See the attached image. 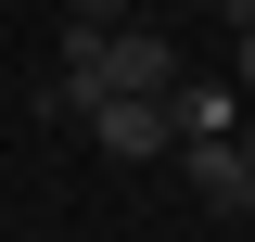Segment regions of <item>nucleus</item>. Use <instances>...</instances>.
I'll use <instances>...</instances> for the list:
<instances>
[{"label": "nucleus", "instance_id": "obj_1", "mask_svg": "<svg viewBox=\"0 0 255 242\" xmlns=\"http://www.w3.org/2000/svg\"><path fill=\"white\" fill-rule=\"evenodd\" d=\"M77 127L102 140V166H166V153H179V127H166V90H102Z\"/></svg>", "mask_w": 255, "mask_h": 242}, {"label": "nucleus", "instance_id": "obj_2", "mask_svg": "<svg viewBox=\"0 0 255 242\" xmlns=\"http://www.w3.org/2000/svg\"><path fill=\"white\" fill-rule=\"evenodd\" d=\"M166 166L191 179V204H204V217H230V230L255 217V166H243V127H230V140H179Z\"/></svg>", "mask_w": 255, "mask_h": 242}, {"label": "nucleus", "instance_id": "obj_3", "mask_svg": "<svg viewBox=\"0 0 255 242\" xmlns=\"http://www.w3.org/2000/svg\"><path fill=\"white\" fill-rule=\"evenodd\" d=\"M166 127H179V140H230V127H243V90H230V77H179V90H166Z\"/></svg>", "mask_w": 255, "mask_h": 242}, {"label": "nucleus", "instance_id": "obj_4", "mask_svg": "<svg viewBox=\"0 0 255 242\" xmlns=\"http://www.w3.org/2000/svg\"><path fill=\"white\" fill-rule=\"evenodd\" d=\"M26 115H38V127H77V115H90V90L51 64V77H26Z\"/></svg>", "mask_w": 255, "mask_h": 242}, {"label": "nucleus", "instance_id": "obj_5", "mask_svg": "<svg viewBox=\"0 0 255 242\" xmlns=\"http://www.w3.org/2000/svg\"><path fill=\"white\" fill-rule=\"evenodd\" d=\"M64 13H77V26H128L140 0H64Z\"/></svg>", "mask_w": 255, "mask_h": 242}, {"label": "nucleus", "instance_id": "obj_6", "mask_svg": "<svg viewBox=\"0 0 255 242\" xmlns=\"http://www.w3.org/2000/svg\"><path fill=\"white\" fill-rule=\"evenodd\" d=\"M230 90H243V102H255V26H243V38H230Z\"/></svg>", "mask_w": 255, "mask_h": 242}, {"label": "nucleus", "instance_id": "obj_7", "mask_svg": "<svg viewBox=\"0 0 255 242\" xmlns=\"http://www.w3.org/2000/svg\"><path fill=\"white\" fill-rule=\"evenodd\" d=\"M217 26H230V38H243V26H255V0H217Z\"/></svg>", "mask_w": 255, "mask_h": 242}, {"label": "nucleus", "instance_id": "obj_8", "mask_svg": "<svg viewBox=\"0 0 255 242\" xmlns=\"http://www.w3.org/2000/svg\"><path fill=\"white\" fill-rule=\"evenodd\" d=\"M243 166H255V115H243Z\"/></svg>", "mask_w": 255, "mask_h": 242}, {"label": "nucleus", "instance_id": "obj_9", "mask_svg": "<svg viewBox=\"0 0 255 242\" xmlns=\"http://www.w3.org/2000/svg\"><path fill=\"white\" fill-rule=\"evenodd\" d=\"M243 242H255V217H243Z\"/></svg>", "mask_w": 255, "mask_h": 242}, {"label": "nucleus", "instance_id": "obj_10", "mask_svg": "<svg viewBox=\"0 0 255 242\" xmlns=\"http://www.w3.org/2000/svg\"><path fill=\"white\" fill-rule=\"evenodd\" d=\"M140 13H153V0H140Z\"/></svg>", "mask_w": 255, "mask_h": 242}, {"label": "nucleus", "instance_id": "obj_11", "mask_svg": "<svg viewBox=\"0 0 255 242\" xmlns=\"http://www.w3.org/2000/svg\"><path fill=\"white\" fill-rule=\"evenodd\" d=\"M77 242H90V230H77Z\"/></svg>", "mask_w": 255, "mask_h": 242}]
</instances>
